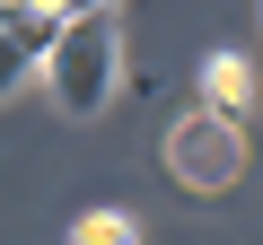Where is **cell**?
<instances>
[{
	"label": "cell",
	"instance_id": "1",
	"mask_svg": "<svg viewBox=\"0 0 263 245\" xmlns=\"http://www.w3.org/2000/svg\"><path fill=\"white\" fill-rule=\"evenodd\" d=\"M53 105L62 114H105L114 105V88H123V9H88V18H70V35H62V53H53Z\"/></svg>",
	"mask_w": 263,
	"mask_h": 245
},
{
	"label": "cell",
	"instance_id": "2",
	"mask_svg": "<svg viewBox=\"0 0 263 245\" xmlns=\"http://www.w3.org/2000/svg\"><path fill=\"white\" fill-rule=\"evenodd\" d=\"M167 175L184 184V193H228L237 175H246V122H228V114H211V105H193V114H176L167 122Z\"/></svg>",
	"mask_w": 263,
	"mask_h": 245
},
{
	"label": "cell",
	"instance_id": "3",
	"mask_svg": "<svg viewBox=\"0 0 263 245\" xmlns=\"http://www.w3.org/2000/svg\"><path fill=\"white\" fill-rule=\"evenodd\" d=\"M0 35H9V79L53 70V53L70 35V9L62 0H0Z\"/></svg>",
	"mask_w": 263,
	"mask_h": 245
},
{
	"label": "cell",
	"instance_id": "4",
	"mask_svg": "<svg viewBox=\"0 0 263 245\" xmlns=\"http://www.w3.org/2000/svg\"><path fill=\"white\" fill-rule=\"evenodd\" d=\"M202 105L228 114V122H246V114H254V62H246V53H211V62H202Z\"/></svg>",
	"mask_w": 263,
	"mask_h": 245
},
{
	"label": "cell",
	"instance_id": "5",
	"mask_svg": "<svg viewBox=\"0 0 263 245\" xmlns=\"http://www.w3.org/2000/svg\"><path fill=\"white\" fill-rule=\"evenodd\" d=\"M70 245H141V219H132V210H79L70 219Z\"/></svg>",
	"mask_w": 263,
	"mask_h": 245
},
{
	"label": "cell",
	"instance_id": "6",
	"mask_svg": "<svg viewBox=\"0 0 263 245\" xmlns=\"http://www.w3.org/2000/svg\"><path fill=\"white\" fill-rule=\"evenodd\" d=\"M62 9H70V18H88V9H123V0H62Z\"/></svg>",
	"mask_w": 263,
	"mask_h": 245
}]
</instances>
